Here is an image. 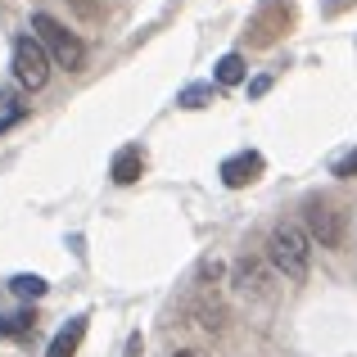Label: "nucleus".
<instances>
[{"instance_id": "1", "label": "nucleus", "mask_w": 357, "mask_h": 357, "mask_svg": "<svg viewBox=\"0 0 357 357\" xmlns=\"http://www.w3.org/2000/svg\"><path fill=\"white\" fill-rule=\"evenodd\" d=\"M267 258L285 280L303 285L307 271H312V240H307V231L294 227V222H276L271 236H267Z\"/></svg>"}, {"instance_id": "2", "label": "nucleus", "mask_w": 357, "mask_h": 357, "mask_svg": "<svg viewBox=\"0 0 357 357\" xmlns=\"http://www.w3.org/2000/svg\"><path fill=\"white\" fill-rule=\"evenodd\" d=\"M32 36L45 45V54H50L54 68H63V73H82V68H86V45H82L59 18L45 14V9L32 14Z\"/></svg>"}, {"instance_id": "3", "label": "nucleus", "mask_w": 357, "mask_h": 357, "mask_svg": "<svg viewBox=\"0 0 357 357\" xmlns=\"http://www.w3.org/2000/svg\"><path fill=\"white\" fill-rule=\"evenodd\" d=\"M14 77L27 91H41L50 82V54H45V45L36 36H18L14 41Z\"/></svg>"}, {"instance_id": "4", "label": "nucleus", "mask_w": 357, "mask_h": 357, "mask_svg": "<svg viewBox=\"0 0 357 357\" xmlns=\"http://www.w3.org/2000/svg\"><path fill=\"white\" fill-rule=\"evenodd\" d=\"M303 231H307V240L321 244V249H340L344 244V213L335 208V204H326V199H307Z\"/></svg>"}, {"instance_id": "5", "label": "nucleus", "mask_w": 357, "mask_h": 357, "mask_svg": "<svg viewBox=\"0 0 357 357\" xmlns=\"http://www.w3.org/2000/svg\"><path fill=\"white\" fill-rule=\"evenodd\" d=\"M289 18H294V9H289V0H267V5L253 14L249 32H253V45H271L280 32L289 27Z\"/></svg>"}, {"instance_id": "6", "label": "nucleus", "mask_w": 357, "mask_h": 357, "mask_svg": "<svg viewBox=\"0 0 357 357\" xmlns=\"http://www.w3.org/2000/svg\"><path fill=\"white\" fill-rule=\"evenodd\" d=\"M262 154L258 149H240V154H231L227 163H222V181L231 185V190H244V185H253L262 176Z\"/></svg>"}, {"instance_id": "7", "label": "nucleus", "mask_w": 357, "mask_h": 357, "mask_svg": "<svg viewBox=\"0 0 357 357\" xmlns=\"http://www.w3.org/2000/svg\"><path fill=\"white\" fill-rule=\"evenodd\" d=\"M236 294L240 298H271V285H267V276H262L258 262L244 258L240 267H236Z\"/></svg>"}, {"instance_id": "8", "label": "nucleus", "mask_w": 357, "mask_h": 357, "mask_svg": "<svg viewBox=\"0 0 357 357\" xmlns=\"http://www.w3.org/2000/svg\"><path fill=\"white\" fill-rule=\"evenodd\" d=\"M140 172H145V154H140L136 145H122L118 154H114V167H109V176H114L118 185H131V181H140Z\"/></svg>"}, {"instance_id": "9", "label": "nucleus", "mask_w": 357, "mask_h": 357, "mask_svg": "<svg viewBox=\"0 0 357 357\" xmlns=\"http://www.w3.org/2000/svg\"><path fill=\"white\" fill-rule=\"evenodd\" d=\"M82 340H86V317H73V321H68V326H63V331L50 340V349H45V357H73Z\"/></svg>"}, {"instance_id": "10", "label": "nucleus", "mask_w": 357, "mask_h": 357, "mask_svg": "<svg viewBox=\"0 0 357 357\" xmlns=\"http://www.w3.org/2000/svg\"><path fill=\"white\" fill-rule=\"evenodd\" d=\"M36 321H41V317H36L32 307L5 312V317H0V340H32V335H36Z\"/></svg>"}, {"instance_id": "11", "label": "nucleus", "mask_w": 357, "mask_h": 357, "mask_svg": "<svg viewBox=\"0 0 357 357\" xmlns=\"http://www.w3.org/2000/svg\"><path fill=\"white\" fill-rule=\"evenodd\" d=\"M244 82V59L240 54H222L218 59V86H240Z\"/></svg>"}, {"instance_id": "12", "label": "nucleus", "mask_w": 357, "mask_h": 357, "mask_svg": "<svg viewBox=\"0 0 357 357\" xmlns=\"http://www.w3.org/2000/svg\"><path fill=\"white\" fill-rule=\"evenodd\" d=\"M9 289H14L18 298H27V303H32V298H41L50 285H45L41 276H27V271H23V276H14V280H9Z\"/></svg>"}, {"instance_id": "13", "label": "nucleus", "mask_w": 357, "mask_h": 357, "mask_svg": "<svg viewBox=\"0 0 357 357\" xmlns=\"http://www.w3.org/2000/svg\"><path fill=\"white\" fill-rule=\"evenodd\" d=\"M176 105H181V109H204V105H213V86L195 82V86H185L181 96H176Z\"/></svg>"}, {"instance_id": "14", "label": "nucleus", "mask_w": 357, "mask_h": 357, "mask_svg": "<svg viewBox=\"0 0 357 357\" xmlns=\"http://www.w3.org/2000/svg\"><path fill=\"white\" fill-rule=\"evenodd\" d=\"M335 176H340V181H349V176H357V149L349 158H340V163H335Z\"/></svg>"}, {"instance_id": "15", "label": "nucleus", "mask_w": 357, "mask_h": 357, "mask_svg": "<svg viewBox=\"0 0 357 357\" xmlns=\"http://www.w3.org/2000/svg\"><path fill=\"white\" fill-rule=\"evenodd\" d=\"M267 86H271V77H258V82L249 86V96H267Z\"/></svg>"}, {"instance_id": "16", "label": "nucleus", "mask_w": 357, "mask_h": 357, "mask_svg": "<svg viewBox=\"0 0 357 357\" xmlns=\"http://www.w3.org/2000/svg\"><path fill=\"white\" fill-rule=\"evenodd\" d=\"M140 349H145V344H140V335H131V340H127V353H131V357H140Z\"/></svg>"}, {"instance_id": "17", "label": "nucleus", "mask_w": 357, "mask_h": 357, "mask_svg": "<svg viewBox=\"0 0 357 357\" xmlns=\"http://www.w3.org/2000/svg\"><path fill=\"white\" fill-rule=\"evenodd\" d=\"M344 5H353V0H331V14H335V9H344Z\"/></svg>"}, {"instance_id": "18", "label": "nucleus", "mask_w": 357, "mask_h": 357, "mask_svg": "<svg viewBox=\"0 0 357 357\" xmlns=\"http://www.w3.org/2000/svg\"><path fill=\"white\" fill-rule=\"evenodd\" d=\"M172 357H199V353H172Z\"/></svg>"}]
</instances>
